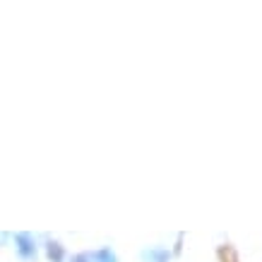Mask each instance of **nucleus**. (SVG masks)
Masks as SVG:
<instances>
[{"label": "nucleus", "instance_id": "f03ea898", "mask_svg": "<svg viewBox=\"0 0 262 262\" xmlns=\"http://www.w3.org/2000/svg\"><path fill=\"white\" fill-rule=\"evenodd\" d=\"M48 257L53 262L63 260V248H60V243H48Z\"/></svg>", "mask_w": 262, "mask_h": 262}, {"label": "nucleus", "instance_id": "f257e3e1", "mask_svg": "<svg viewBox=\"0 0 262 262\" xmlns=\"http://www.w3.org/2000/svg\"><path fill=\"white\" fill-rule=\"evenodd\" d=\"M15 243H17L19 255H22V257H27V260L36 255V246H34V241H32V236H29V233H17Z\"/></svg>", "mask_w": 262, "mask_h": 262}, {"label": "nucleus", "instance_id": "7ed1b4c3", "mask_svg": "<svg viewBox=\"0 0 262 262\" xmlns=\"http://www.w3.org/2000/svg\"><path fill=\"white\" fill-rule=\"evenodd\" d=\"M92 262H116V257H113V253L111 250H99V253H94L92 255Z\"/></svg>", "mask_w": 262, "mask_h": 262}, {"label": "nucleus", "instance_id": "20e7f679", "mask_svg": "<svg viewBox=\"0 0 262 262\" xmlns=\"http://www.w3.org/2000/svg\"><path fill=\"white\" fill-rule=\"evenodd\" d=\"M72 262H92V257H87V255H77Z\"/></svg>", "mask_w": 262, "mask_h": 262}]
</instances>
